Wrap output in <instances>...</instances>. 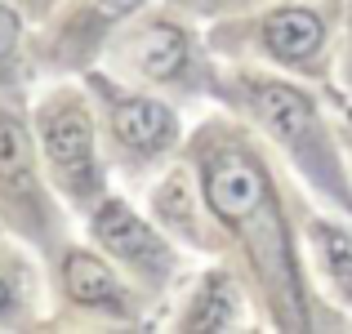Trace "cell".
Instances as JSON below:
<instances>
[{
  "mask_svg": "<svg viewBox=\"0 0 352 334\" xmlns=\"http://www.w3.org/2000/svg\"><path fill=\"white\" fill-rule=\"evenodd\" d=\"M14 312H18V290H14V281L0 276V321H9Z\"/></svg>",
  "mask_w": 352,
  "mask_h": 334,
  "instance_id": "obj_14",
  "label": "cell"
},
{
  "mask_svg": "<svg viewBox=\"0 0 352 334\" xmlns=\"http://www.w3.org/2000/svg\"><path fill=\"white\" fill-rule=\"evenodd\" d=\"M89 236L120 272L134 276L138 290H147V294L170 290L174 272H179V254L129 201H120V197L98 201L89 210Z\"/></svg>",
  "mask_w": 352,
  "mask_h": 334,
  "instance_id": "obj_7",
  "label": "cell"
},
{
  "mask_svg": "<svg viewBox=\"0 0 352 334\" xmlns=\"http://www.w3.org/2000/svg\"><path fill=\"white\" fill-rule=\"evenodd\" d=\"M89 89L98 98V129L107 143V161L125 174H143L147 165L165 161L183 138V120L165 98L143 94L120 76L94 71Z\"/></svg>",
  "mask_w": 352,
  "mask_h": 334,
  "instance_id": "obj_4",
  "label": "cell"
},
{
  "mask_svg": "<svg viewBox=\"0 0 352 334\" xmlns=\"http://www.w3.org/2000/svg\"><path fill=\"white\" fill-rule=\"evenodd\" d=\"M0 210L27 241L58 254V245H63L58 201L50 197V183L41 179V165H36L32 134H27L23 116H9V111L0 116Z\"/></svg>",
  "mask_w": 352,
  "mask_h": 334,
  "instance_id": "obj_5",
  "label": "cell"
},
{
  "mask_svg": "<svg viewBox=\"0 0 352 334\" xmlns=\"http://www.w3.org/2000/svg\"><path fill=\"white\" fill-rule=\"evenodd\" d=\"M147 0H72V9L63 14L58 32H54V67L72 71L80 63H89L107 45L116 23L134 18Z\"/></svg>",
  "mask_w": 352,
  "mask_h": 334,
  "instance_id": "obj_10",
  "label": "cell"
},
{
  "mask_svg": "<svg viewBox=\"0 0 352 334\" xmlns=\"http://www.w3.org/2000/svg\"><path fill=\"white\" fill-rule=\"evenodd\" d=\"M344 76L352 85V0H348V23H344Z\"/></svg>",
  "mask_w": 352,
  "mask_h": 334,
  "instance_id": "obj_15",
  "label": "cell"
},
{
  "mask_svg": "<svg viewBox=\"0 0 352 334\" xmlns=\"http://www.w3.org/2000/svg\"><path fill=\"white\" fill-rule=\"evenodd\" d=\"M120 63V80L129 85H156V89H201V63H197V41H192L188 23L170 14H156L125 32L112 45Z\"/></svg>",
  "mask_w": 352,
  "mask_h": 334,
  "instance_id": "obj_8",
  "label": "cell"
},
{
  "mask_svg": "<svg viewBox=\"0 0 352 334\" xmlns=\"http://www.w3.org/2000/svg\"><path fill=\"white\" fill-rule=\"evenodd\" d=\"M14 54H18V14L0 5V71L14 67Z\"/></svg>",
  "mask_w": 352,
  "mask_h": 334,
  "instance_id": "obj_13",
  "label": "cell"
},
{
  "mask_svg": "<svg viewBox=\"0 0 352 334\" xmlns=\"http://www.w3.org/2000/svg\"><path fill=\"white\" fill-rule=\"evenodd\" d=\"M303 241H308L312 258H317V272L326 281V290L352 308V223L308 219L303 223Z\"/></svg>",
  "mask_w": 352,
  "mask_h": 334,
  "instance_id": "obj_12",
  "label": "cell"
},
{
  "mask_svg": "<svg viewBox=\"0 0 352 334\" xmlns=\"http://www.w3.org/2000/svg\"><path fill=\"white\" fill-rule=\"evenodd\" d=\"M241 317H245V299H241V281L228 267H210L192 294L183 299L179 317H174V330L183 334H223L236 330Z\"/></svg>",
  "mask_w": 352,
  "mask_h": 334,
  "instance_id": "obj_11",
  "label": "cell"
},
{
  "mask_svg": "<svg viewBox=\"0 0 352 334\" xmlns=\"http://www.w3.org/2000/svg\"><path fill=\"white\" fill-rule=\"evenodd\" d=\"M36 138L50 183L80 210H94L107 197V161L98 152V120L89 111L85 94L72 85L54 89L36 107Z\"/></svg>",
  "mask_w": 352,
  "mask_h": 334,
  "instance_id": "obj_3",
  "label": "cell"
},
{
  "mask_svg": "<svg viewBox=\"0 0 352 334\" xmlns=\"http://www.w3.org/2000/svg\"><path fill=\"white\" fill-rule=\"evenodd\" d=\"M27 5H32L36 14H45V9H54V5H58V0H27Z\"/></svg>",
  "mask_w": 352,
  "mask_h": 334,
  "instance_id": "obj_16",
  "label": "cell"
},
{
  "mask_svg": "<svg viewBox=\"0 0 352 334\" xmlns=\"http://www.w3.org/2000/svg\"><path fill=\"white\" fill-rule=\"evenodd\" d=\"M197 188L214 219V232L236 241L267 312L281 330H312V299L303 285L290 214L281 205L272 165L236 120H206L188 147Z\"/></svg>",
  "mask_w": 352,
  "mask_h": 334,
  "instance_id": "obj_1",
  "label": "cell"
},
{
  "mask_svg": "<svg viewBox=\"0 0 352 334\" xmlns=\"http://www.w3.org/2000/svg\"><path fill=\"white\" fill-rule=\"evenodd\" d=\"M214 89L232 103L250 125H258L276 147L285 152V161L312 183L326 201H335L344 214H352V179L344 152L335 143V129L326 125L317 98L308 89H299L294 80L263 76V71H228L223 80H214Z\"/></svg>",
  "mask_w": 352,
  "mask_h": 334,
  "instance_id": "obj_2",
  "label": "cell"
},
{
  "mask_svg": "<svg viewBox=\"0 0 352 334\" xmlns=\"http://www.w3.org/2000/svg\"><path fill=\"white\" fill-rule=\"evenodd\" d=\"M54 281L72 312H94L103 321H138V290L107 263V254L63 241L54 254Z\"/></svg>",
  "mask_w": 352,
  "mask_h": 334,
  "instance_id": "obj_9",
  "label": "cell"
},
{
  "mask_svg": "<svg viewBox=\"0 0 352 334\" xmlns=\"http://www.w3.org/2000/svg\"><path fill=\"white\" fill-rule=\"evenodd\" d=\"M245 36H228L214 32V45L223 54H241L254 49L258 58L276 63L285 71H299V76H326V54H330V18L317 5H276L267 14H258L254 23L241 27Z\"/></svg>",
  "mask_w": 352,
  "mask_h": 334,
  "instance_id": "obj_6",
  "label": "cell"
}]
</instances>
